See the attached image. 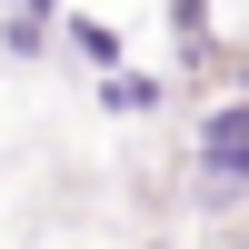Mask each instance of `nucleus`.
<instances>
[{"instance_id":"f257e3e1","label":"nucleus","mask_w":249,"mask_h":249,"mask_svg":"<svg viewBox=\"0 0 249 249\" xmlns=\"http://www.w3.org/2000/svg\"><path fill=\"white\" fill-rule=\"evenodd\" d=\"M190 199L199 210H239L249 199V90L199 110V130H190Z\"/></svg>"},{"instance_id":"f03ea898","label":"nucleus","mask_w":249,"mask_h":249,"mask_svg":"<svg viewBox=\"0 0 249 249\" xmlns=\"http://www.w3.org/2000/svg\"><path fill=\"white\" fill-rule=\"evenodd\" d=\"M160 10H170V60L179 70H219V20H210V0H160Z\"/></svg>"},{"instance_id":"7ed1b4c3","label":"nucleus","mask_w":249,"mask_h":249,"mask_svg":"<svg viewBox=\"0 0 249 249\" xmlns=\"http://www.w3.org/2000/svg\"><path fill=\"white\" fill-rule=\"evenodd\" d=\"M90 100H100L110 120H150L160 100H170V80H160V70H130V60H120V70H100V80H90Z\"/></svg>"},{"instance_id":"20e7f679","label":"nucleus","mask_w":249,"mask_h":249,"mask_svg":"<svg viewBox=\"0 0 249 249\" xmlns=\"http://www.w3.org/2000/svg\"><path fill=\"white\" fill-rule=\"evenodd\" d=\"M60 40H70V50L90 60V70H120V60H130V50H120V30H110V20H100V10H80V0H70V10H60Z\"/></svg>"},{"instance_id":"39448f33","label":"nucleus","mask_w":249,"mask_h":249,"mask_svg":"<svg viewBox=\"0 0 249 249\" xmlns=\"http://www.w3.org/2000/svg\"><path fill=\"white\" fill-rule=\"evenodd\" d=\"M50 40H60V20H50V10H10V20H0V60H40Z\"/></svg>"},{"instance_id":"423d86ee","label":"nucleus","mask_w":249,"mask_h":249,"mask_svg":"<svg viewBox=\"0 0 249 249\" xmlns=\"http://www.w3.org/2000/svg\"><path fill=\"white\" fill-rule=\"evenodd\" d=\"M10 10H50V20H60V10H70V0H10Z\"/></svg>"},{"instance_id":"0eeeda50","label":"nucleus","mask_w":249,"mask_h":249,"mask_svg":"<svg viewBox=\"0 0 249 249\" xmlns=\"http://www.w3.org/2000/svg\"><path fill=\"white\" fill-rule=\"evenodd\" d=\"M140 249H160V239H140Z\"/></svg>"}]
</instances>
